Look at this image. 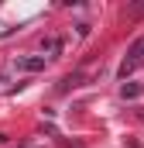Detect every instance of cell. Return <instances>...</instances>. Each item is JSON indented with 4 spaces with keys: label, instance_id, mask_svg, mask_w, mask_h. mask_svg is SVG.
Segmentation results:
<instances>
[{
    "label": "cell",
    "instance_id": "1",
    "mask_svg": "<svg viewBox=\"0 0 144 148\" xmlns=\"http://www.w3.org/2000/svg\"><path fill=\"white\" fill-rule=\"evenodd\" d=\"M141 62H144V38H137V41L130 45V52H127V59H124V66H120V76L127 79V76L134 73V69H137Z\"/></svg>",
    "mask_w": 144,
    "mask_h": 148
},
{
    "label": "cell",
    "instance_id": "2",
    "mask_svg": "<svg viewBox=\"0 0 144 148\" xmlns=\"http://www.w3.org/2000/svg\"><path fill=\"white\" fill-rule=\"evenodd\" d=\"M45 69V55H17L14 59V73H41Z\"/></svg>",
    "mask_w": 144,
    "mask_h": 148
}]
</instances>
